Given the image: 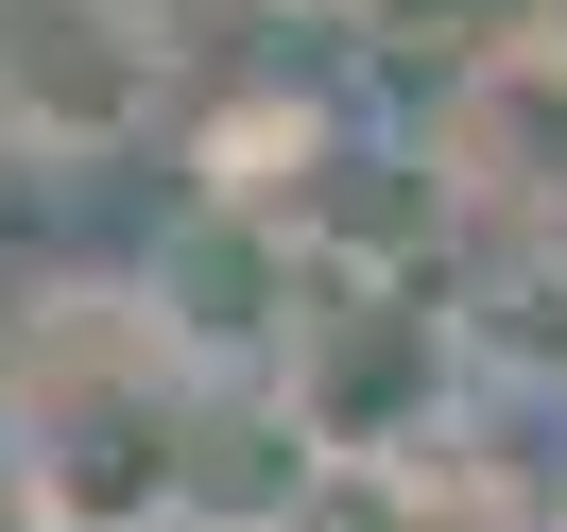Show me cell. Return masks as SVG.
Masks as SVG:
<instances>
[{"instance_id":"1","label":"cell","mask_w":567,"mask_h":532,"mask_svg":"<svg viewBox=\"0 0 567 532\" xmlns=\"http://www.w3.org/2000/svg\"><path fill=\"white\" fill-rule=\"evenodd\" d=\"M430 155H447L464 207L567 223V18H533V35L464 52V86H447V121H430Z\"/></svg>"}]
</instances>
